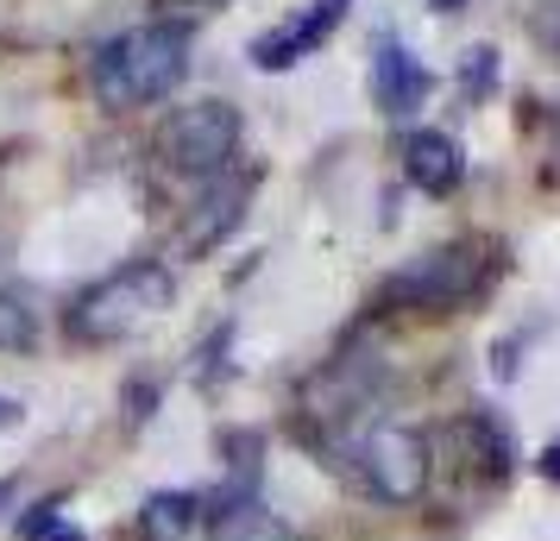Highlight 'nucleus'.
Wrapping results in <instances>:
<instances>
[{"instance_id":"nucleus-17","label":"nucleus","mask_w":560,"mask_h":541,"mask_svg":"<svg viewBox=\"0 0 560 541\" xmlns=\"http://www.w3.org/2000/svg\"><path fill=\"white\" fill-rule=\"evenodd\" d=\"M535 472H541L548 485H560V440H555V447H541V460H535Z\"/></svg>"},{"instance_id":"nucleus-14","label":"nucleus","mask_w":560,"mask_h":541,"mask_svg":"<svg viewBox=\"0 0 560 541\" xmlns=\"http://www.w3.org/2000/svg\"><path fill=\"white\" fill-rule=\"evenodd\" d=\"M491 89H498V51L479 45V51H466V63H459V95L466 102H485Z\"/></svg>"},{"instance_id":"nucleus-18","label":"nucleus","mask_w":560,"mask_h":541,"mask_svg":"<svg viewBox=\"0 0 560 541\" xmlns=\"http://www.w3.org/2000/svg\"><path fill=\"white\" fill-rule=\"evenodd\" d=\"M26 422V403L20 397H0V428H20Z\"/></svg>"},{"instance_id":"nucleus-8","label":"nucleus","mask_w":560,"mask_h":541,"mask_svg":"<svg viewBox=\"0 0 560 541\" xmlns=\"http://www.w3.org/2000/svg\"><path fill=\"white\" fill-rule=\"evenodd\" d=\"M429 89H434L429 70H422L404 45H390V38H384L378 57H372V102H378L390 120H404V114H416V107L429 102Z\"/></svg>"},{"instance_id":"nucleus-4","label":"nucleus","mask_w":560,"mask_h":541,"mask_svg":"<svg viewBox=\"0 0 560 541\" xmlns=\"http://www.w3.org/2000/svg\"><path fill=\"white\" fill-rule=\"evenodd\" d=\"M485 290V258L472 239H459V246H434L422 252L409 271H397L390 284L378 290L384 309H429V315H447L459 309L466 296H479Z\"/></svg>"},{"instance_id":"nucleus-15","label":"nucleus","mask_w":560,"mask_h":541,"mask_svg":"<svg viewBox=\"0 0 560 541\" xmlns=\"http://www.w3.org/2000/svg\"><path fill=\"white\" fill-rule=\"evenodd\" d=\"M20 541H89V536H82L70 516H57V504H38V510L20 522Z\"/></svg>"},{"instance_id":"nucleus-3","label":"nucleus","mask_w":560,"mask_h":541,"mask_svg":"<svg viewBox=\"0 0 560 541\" xmlns=\"http://www.w3.org/2000/svg\"><path fill=\"white\" fill-rule=\"evenodd\" d=\"M340 466L378 504H416L429 485V435L409 422H359L340 435Z\"/></svg>"},{"instance_id":"nucleus-12","label":"nucleus","mask_w":560,"mask_h":541,"mask_svg":"<svg viewBox=\"0 0 560 541\" xmlns=\"http://www.w3.org/2000/svg\"><path fill=\"white\" fill-rule=\"evenodd\" d=\"M208 529H214V541H308V536H296V529H290L283 516L258 510V504H240V510L214 516Z\"/></svg>"},{"instance_id":"nucleus-10","label":"nucleus","mask_w":560,"mask_h":541,"mask_svg":"<svg viewBox=\"0 0 560 541\" xmlns=\"http://www.w3.org/2000/svg\"><path fill=\"white\" fill-rule=\"evenodd\" d=\"M459 440H466V454L491 472V479H504L510 460H516V447H510V428L498 422V415L485 410V403H472V410L459 415Z\"/></svg>"},{"instance_id":"nucleus-9","label":"nucleus","mask_w":560,"mask_h":541,"mask_svg":"<svg viewBox=\"0 0 560 541\" xmlns=\"http://www.w3.org/2000/svg\"><path fill=\"white\" fill-rule=\"evenodd\" d=\"M404 177L422 189V196H454L459 183H466V157H459V145L447 139V132H409L404 139Z\"/></svg>"},{"instance_id":"nucleus-7","label":"nucleus","mask_w":560,"mask_h":541,"mask_svg":"<svg viewBox=\"0 0 560 541\" xmlns=\"http://www.w3.org/2000/svg\"><path fill=\"white\" fill-rule=\"evenodd\" d=\"M253 183L258 177H246V170H214V177H208V189H202V202H196V214H189V227H183V246H189V252L221 246V239L240 227Z\"/></svg>"},{"instance_id":"nucleus-19","label":"nucleus","mask_w":560,"mask_h":541,"mask_svg":"<svg viewBox=\"0 0 560 541\" xmlns=\"http://www.w3.org/2000/svg\"><path fill=\"white\" fill-rule=\"evenodd\" d=\"M7 504H13V479H0V510H7Z\"/></svg>"},{"instance_id":"nucleus-6","label":"nucleus","mask_w":560,"mask_h":541,"mask_svg":"<svg viewBox=\"0 0 560 541\" xmlns=\"http://www.w3.org/2000/svg\"><path fill=\"white\" fill-rule=\"evenodd\" d=\"M347 7H353V0H308L296 20H283V26H271L265 38H253V51H246V57H253L258 70H271V77H278V70H290V63H303L308 51H322V45H328L334 26L347 20Z\"/></svg>"},{"instance_id":"nucleus-1","label":"nucleus","mask_w":560,"mask_h":541,"mask_svg":"<svg viewBox=\"0 0 560 541\" xmlns=\"http://www.w3.org/2000/svg\"><path fill=\"white\" fill-rule=\"evenodd\" d=\"M95 95L107 107H145L164 102L183 77H189V26L183 20H152V26H132L120 38H107L95 63Z\"/></svg>"},{"instance_id":"nucleus-20","label":"nucleus","mask_w":560,"mask_h":541,"mask_svg":"<svg viewBox=\"0 0 560 541\" xmlns=\"http://www.w3.org/2000/svg\"><path fill=\"white\" fill-rule=\"evenodd\" d=\"M459 7H466V0H434V13H459Z\"/></svg>"},{"instance_id":"nucleus-11","label":"nucleus","mask_w":560,"mask_h":541,"mask_svg":"<svg viewBox=\"0 0 560 541\" xmlns=\"http://www.w3.org/2000/svg\"><path fill=\"white\" fill-rule=\"evenodd\" d=\"M196 522H202V497L196 491H158V497H145V510H139V529L152 541H183Z\"/></svg>"},{"instance_id":"nucleus-2","label":"nucleus","mask_w":560,"mask_h":541,"mask_svg":"<svg viewBox=\"0 0 560 541\" xmlns=\"http://www.w3.org/2000/svg\"><path fill=\"white\" fill-rule=\"evenodd\" d=\"M177 303V278L158 264V258H132L120 271H107L95 290H82L70 303V334L82 346H102V340H127L132 328H145L152 315H164Z\"/></svg>"},{"instance_id":"nucleus-13","label":"nucleus","mask_w":560,"mask_h":541,"mask_svg":"<svg viewBox=\"0 0 560 541\" xmlns=\"http://www.w3.org/2000/svg\"><path fill=\"white\" fill-rule=\"evenodd\" d=\"M32 340H38L32 309L20 303V296H7V290H0V353H26Z\"/></svg>"},{"instance_id":"nucleus-5","label":"nucleus","mask_w":560,"mask_h":541,"mask_svg":"<svg viewBox=\"0 0 560 541\" xmlns=\"http://www.w3.org/2000/svg\"><path fill=\"white\" fill-rule=\"evenodd\" d=\"M233 145H240V114L228 102H196V107H177L164 132H158V157L183 170V177H214L228 170Z\"/></svg>"},{"instance_id":"nucleus-16","label":"nucleus","mask_w":560,"mask_h":541,"mask_svg":"<svg viewBox=\"0 0 560 541\" xmlns=\"http://www.w3.org/2000/svg\"><path fill=\"white\" fill-rule=\"evenodd\" d=\"M529 26H535V45H541V51H548V57L560 63V0H541Z\"/></svg>"}]
</instances>
